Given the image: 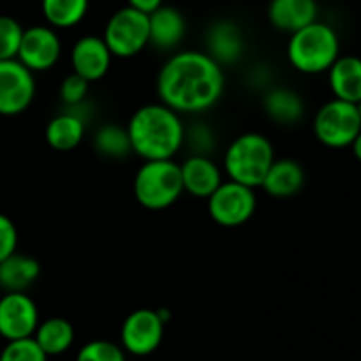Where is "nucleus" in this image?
<instances>
[{
  "label": "nucleus",
  "instance_id": "f257e3e1",
  "mask_svg": "<svg viewBox=\"0 0 361 361\" xmlns=\"http://www.w3.org/2000/svg\"><path fill=\"white\" fill-rule=\"evenodd\" d=\"M224 71L204 51H178L162 63L157 74L159 102L178 115L208 111L224 94Z\"/></svg>",
  "mask_w": 361,
  "mask_h": 361
},
{
  "label": "nucleus",
  "instance_id": "f03ea898",
  "mask_svg": "<svg viewBox=\"0 0 361 361\" xmlns=\"http://www.w3.org/2000/svg\"><path fill=\"white\" fill-rule=\"evenodd\" d=\"M133 154L143 161H168L175 159L183 148L185 123L182 115L162 102L137 108L127 123Z\"/></svg>",
  "mask_w": 361,
  "mask_h": 361
},
{
  "label": "nucleus",
  "instance_id": "7ed1b4c3",
  "mask_svg": "<svg viewBox=\"0 0 361 361\" xmlns=\"http://www.w3.org/2000/svg\"><path fill=\"white\" fill-rule=\"evenodd\" d=\"M338 56L341 41L337 32L323 21H314L289 37L288 60L302 74L328 73Z\"/></svg>",
  "mask_w": 361,
  "mask_h": 361
},
{
  "label": "nucleus",
  "instance_id": "20e7f679",
  "mask_svg": "<svg viewBox=\"0 0 361 361\" xmlns=\"http://www.w3.org/2000/svg\"><path fill=\"white\" fill-rule=\"evenodd\" d=\"M275 161L271 141L264 134L245 133L228 145L224 152V171L231 182L256 189L261 187Z\"/></svg>",
  "mask_w": 361,
  "mask_h": 361
},
{
  "label": "nucleus",
  "instance_id": "39448f33",
  "mask_svg": "<svg viewBox=\"0 0 361 361\" xmlns=\"http://www.w3.org/2000/svg\"><path fill=\"white\" fill-rule=\"evenodd\" d=\"M134 196L147 210H166L183 194L182 173L175 159L145 161L134 176Z\"/></svg>",
  "mask_w": 361,
  "mask_h": 361
},
{
  "label": "nucleus",
  "instance_id": "423d86ee",
  "mask_svg": "<svg viewBox=\"0 0 361 361\" xmlns=\"http://www.w3.org/2000/svg\"><path fill=\"white\" fill-rule=\"evenodd\" d=\"M106 46L116 59H133L150 44L148 14L126 6L113 13L102 34Z\"/></svg>",
  "mask_w": 361,
  "mask_h": 361
},
{
  "label": "nucleus",
  "instance_id": "0eeeda50",
  "mask_svg": "<svg viewBox=\"0 0 361 361\" xmlns=\"http://www.w3.org/2000/svg\"><path fill=\"white\" fill-rule=\"evenodd\" d=\"M314 134L328 148L351 147L361 133V120L356 104L331 99L314 116Z\"/></svg>",
  "mask_w": 361,
  "mask_h": 361
},
{
  "label": "nucleus",
  "instance_id": "6e6552de",
  "mask_svg": "<svg viewBox=\"0 0 361 361\" xmlns=\"http://www.w3.org/2000/svg\"><path fill=\"white\" fill-rule=\"evenodd\" d=\"M207 201L212 221L222 228H238L245 224L252 219L257 207L254 189L231 180H224Z\"/></svg>",
  "mask_w": 361,
  "mask_h": 361
},
{
  "label": "nucleus",
  "instance_id": "1a4fd4ad",
  "mask_svg": "<svg viewBox=\"0 0 361 361\" xmlns=\"http://www.w3.org/2000/svg\"><path fill=\"white\" fill-rule=\"evenodd\" d=\"M166 323L159 310L137 309L126 317L120 328V345L133 356H148L164 338Z\"/></svg>",
  "mask_w": 361,
  "mask_h": 361
},
{
  "label": "nucleus",
  "instance_id": "9d476101",
  "mask_svg": "<svg viewBox=\"0 0 361 361\" xmlns=\"http://www.w3.org/2000/svg\"><path fill=\"white\" fill-rule=\"evenodd\" d=\"M35 97V78L16 59L0 62V115L16 116L27 111Z\"/></svg>",
  "mask_w": 361,
  "mask_h": 361
},
{
  "label": "nucleus",
  "instance_id": "9b49d317",
  "mask_svg": "<svg viewBox=\"0 0 361 361\" xmlns=\"http://www.w3.org/2000/svg\"><path fill=\"white\" fill-rule=\"evenodd\" d=\"M62 55V42L55 28L48 25H34L23 30L16 60L32 73H46L53 69Z\"/></svg>",
  "mask_w": 361,
  "mask_h": 361
},
{
  "label": "nucleus",
  "instance_id": "f8f14e48",
  "mask_svg": "<svg viewBox=\"0 0 361 361\" xmlns=\"http://www.w3.org/2000/svg\"><path fill=\"white\" fill-rule=\"evenodd\" d=\"M39 309L27 293H4L0 298V337L7 342L34 337Z\"/></svg>",
  "mask_w": 361,
  "mask_h": 361
},
{
  "label": "nucleus",
  "instance_id": "ddd939ff",
  "mask_svg": "<svg viewBox=\"0 0 361 361\" xmlns=\"http://www.w3.org/2000/svg\"><path fill=\"white\" fill-rule=\"evenodd\" d=\"M113 55L99 35H83L71 49V67L76 76L88 83L102 80L109 73Z\"/></svg>",
  "mask_w": 361,
  "mask_h": 361
},
{
  "label": "nucleus",
  "instance_id": "4468645a",
  "mask_svg": "<svg viewBox=\"0 0 361 361\" xmlns=\"http://www.w3.org/2000/svg\"><path fill=\"white\" fill-rule=\"evenodd\" d=\"M180 173H182L183 192H189L190 196L200 200H208L224 182L217 162L203 155H189L180 164Z\"/></svg>",
  "mask_w": 361,
  "mask_h": 361
},
{
  "label": "nucleus",
  "instance_id": "2eb2a0df",
  "mask_svg": "<svg viewBox=\"0 0 361 361\" xmlns=\"http://www.w3.org/2000/svg\"><path fill=\"white\" fill-rule=\"evenodd\" d=\"M148 27H150V44L161 51H171L178 48L187 30L183 14L176 7L166 4L148 14Z\"/></svg>",
  "mask_w": 361,
  "mask_h": 361
},
{
  "label": "nucleus",
  "instance_id": "dca6fc26",
  "mask_svg": "<svg viewBox=\"0 0 361 361\" xmlns=\"http://www.w3.org/2000/svg\"><path fill=\"white\" fill-rule=\"evenodd\" d=\"M316 0H271L268 6V20L277 30L295 34L317 21Z\"/></svg>",
  "mask_w": 361,
  "mask_h": 361
},
{
  "label": "nucleus",
  "instance_id": "f3484780",
  "mask_svg": "<svg viewBox=\"0 0 361 361\" xmlns=\"http://www.w3.org/2000/svg\"><path fill=\"white\" fill-rule=\"evenodd\" d=\"M207 53L221 67L238 62L243 55V35L238 25L221 20L210 27L207 34Z\"/></svg>",
  "mask_w": 361,
  "mask_h": 361
},
{
  "label": "nucleus",
  "instance_id": "a211bd4d",
  "mask_svg": "<svg viewBox=\"0 0 361 361\" xmlns=\"http://www.w3.org/2000/svg\"><path fill=\"white\" fill-rule=\"evenodd\" d=\"M334 99L358 104L361 101V59L356 55H341L328 71Z\"/></svg>",
  "mask_w": 361,
  "mask_h": 361
},
{
  "label": "nucleus",
  "instance_id": "6ab92c4d",
  "mask_svg": "<svg viewBox=\"0 0 361 361\" xmlns=\"http://www.w3.org/2000/svg\"><path fill=\"white\" fill-rule=\"evenodd\" d=\"M303 185H305L303 166L293 159H275L261 183L264 192L277 200L296 196Z\"/></svg>",
  "mask_w": 361,
  "mask_h": 361
},
{
  "label": "nucleus",
  "instance_id": "aec40b11",
  "mask_svg": "<svg viewBox=\"0 0 361 361\" xmlns=\"http://www.w3.org/2000/svg\"><path fill=\"white\" fill-rule=\"evenodd\" d=\"M41 275V264L27 254L14 252L0 261V289L4 293H25Z\"/></svg>",
  "mask_w": 361,
  "mask_h": 361
},
{
  "label": "nucleus",
  "instance_id": "412c9836",
  "mask_svg": "<svg viewBox=\"0 0 361 361\" xmlns=\"http://www.w3.org/2000/svg\"><path fill=\"white\" fill-rule=\"evenodd\" d=\"M263 108L268 118L279 126H295L305 115V102L298 92L286 87H275L264 94Z\"/></svg>",
  "mask_w": 361,
  "mask_h": 361
},
{
  "label": "nucleus",
  "instance_id": "4be33fe9",
  "mask_svg": "<svg viewBox=\"0 0 361 361\" xmlns=\"http://www.w3.org/2000/svg\"><path fill=\"white\" fill-rule=\"evenodd\" d=\"M85 130H87V122L76 113L66 109L49 120L44 130V137L46 143L53 150L69 152L83 141Z\"/></svg>",
  "mask_w": 361,
  "mask_h": 361
},
{
  "label": "nucleus",
  "instance_id": "5701e85b",
  "mask_svg": "<svg viewBox=\"0 0 361 361\" xmlns=\"http://www.w3.org/2000/svg\"><path fill=\"white\" fill-rule=\"evenodd\" d=\"M74 337L76 334L69 321L63 317H49L39 323L32 338L49 358V356H60L69 351L74 344Z\"/></svg>",
  "mask_w": 361,
  "mask_h": 361
},
{
  "label": "nucleus",
  "instance_id": "b1692460",
  "mask_svg": "<svg viewBox=\"0 0 361 361\" xmlns=\"http://www.w3.org/2000/svg\"><path fill=\"white\" fill-rule=\"evenodd\" d=\"M42 16L51 28H73L88 13V0H41Z\"/></svg>",
  "mask_w": 361,
  "mask_h": 361
},
{
  "label": "nucleus",
  "instance_id": "393cba45",
  "mask_svg": "<svg viewBox=\"0 0 361 361\" xmlns=\"http://www.w3.org/2000/svg\"><path fill=\"white\" fill-rule=\"evenodd\" d=\"M92 143L101 157L111 159V161H120L133 154L127 127L118 126V123H104L99 127Z\"/></svg>",
  "mask_w": 361,
  "mask_h": 361
},
{
  "label": "nucleus",
  "instance_id": "a878e982",
  "mask_svg": "<svg viewBox=\"0 0 361 361\" xmlns=\"http://www.w3.org/2000/svg\"><path fill=\"white\" fill-rule=\"evenodd\" d=\"M23 30L20 21L13 16L0 14V62L16 59Z\"/></svg>",
  "mask_w": 361,
  "mask_h": 361
},
{
  "label": "nucleus",
  "instance_id": "bb28decb",
  "mask_svg": "<svg viewBox=\"0 0 361 361\" xmlns=\"http://www.w3.org/2000/svg\"><path fill=\"white\" fill-rule=\"evenodd\" d=\"M183 147L190 150V155H203L210 157L212 152L215 150V134L212 127L207 123H192L185 127V136H183Z\"/></svg>",
  "mask_w": 361,
  "mask_h": 361
},
{
  "label": "nucleus",
  "instance_id": "cd10ccee",
  "mask_svg": "<svg viewBox=\"0 0 361 361\" xmlns=\"http://www.w3.org/2000/svg\"><path fill=\"white\" fill-rule=\"evenodd\" d=\"M122 345L109 341H90L78 351L76 361H127Z\"/></svg>",
  "mask_w": 361,
  "mask_h": 361
},
{
  "label": "nucleus",
  "instance_id": "c85d7f7f",
  "mask_svg": "<svg viewBox=\"0 0 361 361\" xmlns=\"http://www.w3.org/2000/svg\"><path fill=\"white\" fill-rule=\"evenodd\" d=\"M0 361H48V356L34 338H23L7 342L0 353Z\"/></svg>",
  "mask_w": 361,
  "mask_h": 361
},
{
  "label": "nucleus",
  "instance_id": "c756f323",
  "mask_svg": "<svg viewBox=\"0 0 361 361\" xmlns=\"http://www.w3.org/2000/svg\"><path fill=\"white\" fill-rule=\"evenodd\" d=\"M88 87H90L88 81H85L83 78L71 73L69 76L63 78V81L60 83V101H62V104L66 106V108H74V106L78 104H83V102L87 101Z\"/></svg>",
  "mask_w": 361,
  "mask_h": 361
},
{
  "label": "nucleus",
  "instance_id": "7c9ffc66",
  "mask_svg": "<svg viewBox=\"0 0 361 361\" xmlns=\"http://www.w3.org/2000/svg\"><path fill=\"white\" fill-rule=\"evenodd\" d=\"M18 249V229L7 215L0 214V261L13 256Z\"/></svg>",
  "mask_w": 361,
  "mask_h": 361
},
{
  "label": "nucleus",
  "instance_id": "2f4dec72",
  "mask_svg": "<svg viewBox=\"0 0 361 361\" xmlns=\"http://www.w3.org/2000/svg\"><path fill=\"white\" fill-rule=\"evenodd\" d=\"M127 6L143 14H152L159 7L164 6V0H127Z\"/></svg>",
  "mask_w": 361,
  "mask_h": 361
},
{
  "label": "nucleus",
  "instance_id": "473e14b6",
  "mask_svg": "<svg viewBox=\"0 0 361 361\" xmlns=\"http://www.w3.org/2000/svg\"><path fill=\"white\" fill-rule=\"evenodd\" d=\"M351 148H353V154H355V157L361 162V133L358 134V136H356V140L351 143Z\"/></svg>",
  "mask_w": 361,
  "mask_h": 361
},
{
  "label": "nucleus",
  "instance_id": "72a5a7b5",
  "mask_svg": "<svg viewBox=\"0 0 361 361\" xmlns=\"http://www.w3.org/2000/svg\"><path fill=\"white\" fill-rule=\"evenodd\" d=\"M356 109H358V115H360V120H361V101L356 104Z\"/></svg>",
  "mask_w": 361,
  "mask_h": 361
}]
</instances>
